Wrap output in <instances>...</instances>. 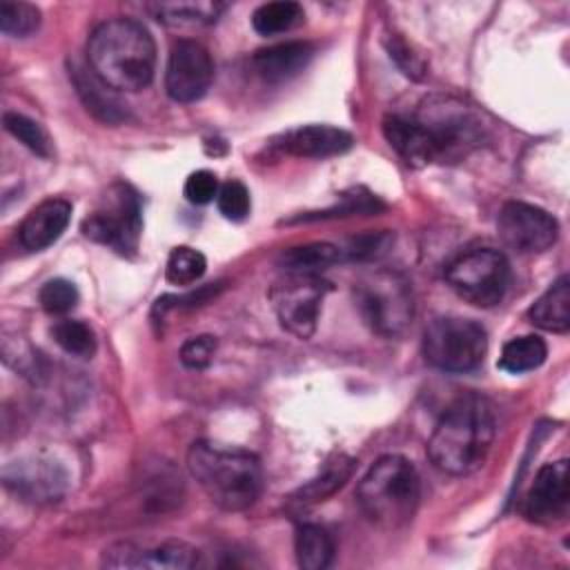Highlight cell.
Masks as SVG:
<instances>
[{"label": "cell", "mask_w": 570, "mask_h": 570, "mask_svg": "<svg viewBox=\"0 0 570 570\" xmlns=\"http://www.w3.org/2000/svg\"><path fill=\"white\" fill-rule=\"evenodd\" d=\"M530 321L554 334L570 330V278L568 274L559 276L530 307Z\"/></svg>", "instance_id": "cell-22"}, {"label": "cell", "mask_w": 570, "mask_h": 570, "mask_svg": "<svg viewBox=\"0 0 570 570\" xmlns=\"http://www.w3.org/2000/svg\"><path fill=\"white\" fill-rule=\"evenodd\" d=\"M385 47L390 58L396 62V67L412 80H421L425 76V60L421 58V53L414 51V47L401 38V36H387L385 38Z\"/></svg>", "instance_id": "cell-34"}, {"label": "cell", "mask_w": 570, "mask_h": 570, "mask_svg": "<svg viewBox=\"0 0 570 570\" xmlns=\"http://www.w3.org/2000/svg\"><path fill=\"white\" fill-rule=\"evenodd\" d=\"M38 301L47 314L62 316L78 305V289L67 278H51L40 287Z\"/></svg>", "instance_id": "cell-32"}, {"label": "cell", "mask_w": 570, "mask_h": 570, "mask_svg": "<svg viewBox=\"0 0 570 570\" xmlns=\"http://www.w3.org/2000/svg\"><path fill=\"white\" fill-rule=\"evenodd\" d=\"M214 80V62L209 51L191 40L180 38L171 45L167 69H165V89L167 96L176 102L200 100Z\"/></svg>", "instance_id": "cell-13"}, {"label": "cell", "mask_w": 570, "mask_h": 570, "mask_svg": "<svg viewBox=\"0 0 570 570\" xmlns=\"http://www.w3.org/2000/svg\"><path fill=\"white\" fill-rule=\"evenodd\" d=\"M71 78H73V85H76L87 111H91L96 118H100L102 122H109V125L122 122L127 118V109H122L125 105L111 94L114 89L107 87L94 71H87L85 67L73 65Z\"/></svg>", "instance_id": "cell-20"}, {"label": "cell", "mask_w": 570, "mask_h": 570, "mask_svg": "<svg viewBox=\"0 0 570 570\" xmlns=\"http://www.w3.org/2000/svg\"><path fill=\"white\" fill-rule=\"evenodd\" d=\"M392 243V236L387 232H376V234H363L358 238H352L347 249H343V254L347 258H358V261H367V258H376L379 254L385 252V247Z\"/></svg>", "instance_id": "cell-37"}, {"label": "cell", "mask_w": 570, "mask_h": 570, "mask_svg": "<svg viewBox=\"0 0 570 570\" xmlns=\"http://www.w3.org/2000/svg\"><path fill=\"white\" fill-rule=\"evenodd\" d=\"M414 118L428 131L439 163L463 158L483 134L479 116L454 98H430Z\"/></svg>", "instance_id": "cell-8"}, {"label": "cell", "mask_w": 570, "mask_h": 570, "mask_svg": "<svg viewBox=\"0 0 570 570\" xmlns=\"http://www.w3.org/2000/svg\"><path fill=\"white\" fill-rule=\"evenodd\" d=\"M147 11L167 27L194 29L214 24L225 11L223 2L216 0H185V2H149Z\"/></svg>", "instance_id": "cell-21"}, {"label": "cell", "mask_w": 570, "mask_h": 570, "mask_svg": "<svg viewBox=\"0 0 570 570\" xmlns=\"http://www.w3.org/2000/svg\"><path fill=\"white\" fill-rule=\"evenodd\" d=\"M200 563L198 550L183 541H167L156 548H138L134 543H114L102 554L107 568H156V570H187Z\"/></svg>", "instance_id": "cell-15"}, {"label": "cell", "mask_w": 570, "mask_h": 570, "mask_svg": "<svg viewBox=\"0 0 570 570\" xmlns=\"http://www.w3.org/2000/svg\"><path fill=\"white\" fill-rule=\"evenodd\" d=\"M445 281L463 301L476 307H492L508 292L510 263L499 249H470L448 265Z\"/></svg>", "instance_id": "cell-7"}, {"label": "cell", "mask_w": 570, "mask_h": 570, "mask_svg": "<svg viewBox=\"0 0 570 570\" xmlns=\"http://www.w3.org/2000/svg\"><path fill=\"white\" fill-rule=\"evenodd\" d=\"M305 18V11L298 2L292 0H276L265 2L252 13V27L261 36H276L294 29Z\"/></svg>", "instance_id": "cell-27"}, {"label": "cell", "mask_w": 570, "mask_h": 570, "mask_svg": "<svg viewBox=\"0 0 570 570\" xmlns=\"http://www.w3.org/2000/svg\"><path fill=\"white\" fill-rule=\"evenodd\" d=\"M294 550L303 570H323L334 559V539L323 525L303 523L296 530Z\"/></svg>", "instance_id": "cell-24"}, {"label": "cell", "mask_w": 570, "mask_h": 570, "mask_svg": "<svg viewBox=\"0 0 570 570\" xmlns=\"http://www.w3.org/2000/svg\"><path fill=\"white\" fill-rule=\"evenodd\" d=\"M356 305L372 332L394 338L403 334L414 318V292L410 281L387 267L363 274L354 287Z\"/></svg>", "instance_id": "cell-5"}, {"label": "cell", "mask_w": 570, "mask_h": 570, "mask_svg": "<svg viewBox=\"0 0 570 570\" xmlns=\"http://www.w3.org/2000/svg\"><path fill=\"white\" fill-rule=\"evenodd\" d=\"M354 138L350 131L330 125H307L287 131L281 140V149L296 158H330L345 154Z\"/></svg>", "instance_id": "cell-18"}, {"label": "cell", "mask_w": 570, "mask_h": 570, "mask_svg": "<svg viewBox=\"0 0 570 570\" xmlns=\"http://www.w3.org/2000/svg\"><path fill=\"white\" fill-rule=\"evenodd\" d=\"M87 60L91 71L114 91H140L154 78L156 45L140 22L111 18L89 33Z\"/></svg>", "instance_id": "cell-2"}, {"label": "cell", "mask_w": 570, "mask_h": 570, "mask_svg": "<svg viewBox=\"0 0 570 570\" xmlns=\"http://www.w3.org/2000/svg\"><path fill=\"white\" fill-rule=\"evenodd\" d=\"M316 47L307 40H289L281 45H272L267 49H258L249 65L252 71L269 85L285 82L294 76H298L314 58Z\"/></svg>", "instance_id": "cell-16"}, {"label": "cell", "mask_w": 570, "mask_h": 570, "mask_svg": "<svg viewBox=\"0 0 570 570\" xmlns=\"http://www.w3.org/2000/svg\"><path fill=\"white\" fill-rule=\"evenodd\" d=\"M207 269V258L187 245L174 247L169 258H167V267H165V276L171 285H191L196 283Z\"/></svg>", "instance_id": "cell-30"}, {"label": "cell", "mask_w": 570, "mask_h": 570, "mask_svg": "<svg viewBox=\"0 0 570 570\" xmlns=\"http://www.w3.org/2000/svg\"><path fill=\"white\" fill-rule=\"evenodd\" d=\"M421 479L412 461L401 454H385L374 461L356 488L363 514L383 530L407 525L419 508Z\"/></svg>", "instance_id": "cell-4"}, {"label": "cell", "mask_w": 570, "mask_h": 570, "mask_svg": "<svg viewBox=\"0 0 570 570\" xmlns=\"http://www.w3.org/2000/svg\"><path fill=\"white\" fill-rule=\"evenodd\" d=\"M40 27V11L29 2H0V29L11 38H27Z\"/></svg>", "instance_id": "cell-31"}, {"label": "cell", "mask_w": 570, "mask_h": 570, "mask_svg": "<svg viewBox=\"0 0 570 570\" xmlns=\"http://www.w3.org/2000/svg\"><path fill=\"white\" fill-rule=\"evenodd\" d=\"M568 503H570L568 461L559 459L539 468L532 485L523 497L521 512L528 521L548 525L566 517Z\"/></svg>", "instance_id": "cell-14"}, {"label": "cell", "mask_w": 570, "mask_h": 570, "mask_svg": "<svg viewBox=\"0 0 570 570\" xmlns=\"http://www.w3.org/2000/svg\"><path fill=\"white\" fill-rule=\"evenodd\" d=\"M383 136L410 167H425L439 163L434 145L416 118L387 116L383 120Z\"/></svg>", "instance_id": "cell-19"}, {"label": "cell", "mask_w": 570, "mask_h": 570, "mask_svg": "<svg viewBox=\"0 0 570 570\" xmlns=\"http://www.w3.org/2000/svg\"><path fill=\"white\" fill-rule=\"evenodd\" d=\"M2 125L27 149H31L33 154H38L42 158H51L53 149H51L49 134L36 120H31V118H27L24 114H18V111H7L2 116Z\"/></svg>", "instance_id": "cell-29"}, {"label": "cell", "mask_w": 570, "mask_h": 570, "mask_svg": "<svg viewBox=\"0 0 570 570\" xmlns=\"http://www.w3.org/2000/svg\"><path fill=\"white\" fill-rule=\"evenodd\" d=\"M497 232L508 249L517 254H539L557 243L559 223L537 205L510 200L499 209Z\"/></svg>", "instance_id": "cell-11"}, {"label": "cell", "mask_w": 570, "mask_h": 570, "mask_svg": "<svg viewBox=\"0 0 570 570\" xmlns=\"http://www.w3.org/2000/svg\"><path fill=\"white\" fill-rule=\"evenodd\" d=\"M216 205L218 212L234 223H240L247 218L249 209H252V200H249V191L240 180H227L220 185L218 196H216Z\"/></svg>", "instance_id": "cell-33"}, {"label": "cell", "mask_w": 570, "mask_h": 570, "mask_svg": "<svg viewBox=\"0 0 570 570\" xmlns=\"http://www.w3.org/2000/svg\"><path fill=\"white\" fill-rule=\"evenodd\" d=\"M546 356H548L546 341L541 336L525 334V336H517L503 345L501 356H499V367L510 374H523V372H532L539 365H543Z\"/></svg>", "instance_id": "cell-26"}, {"label": "cell", "mask_w": 570, "mask_h": 570, "mask_svg": "<svg viewBox=\"0 0 570 570\" xmlns=\"http://www.w3.org/2000/svg\"><path fill=\"white\" fill-rule=\"evenodd\" d=\"M488 352L485 330L463 316H439L423 334L425 361L443 372H472L483 363Z\"/></svg>", "instance_id": "cell-6"}, {"label": "cell", "mask_w": 570, "mask_h": 570, "mask_svg": "<svg viewBox=\"0 0 570 570\" xmlns=\"http://www.w3.org/2000/svg\"><path fill=\"white\" fill-rule=\"evenodd\" d=\"M187 470L212 503L229 512L249 508L263 488L258 456L240 448L196 441L187 452Z\"/></svg>", "instance_id": "cell-3"}, {"label": "cell", "mask_w": 570, "mask_h": 570, "mask_svg": "<svg viewBox=\"0 0 570 570\" xmlns=\"http://www.w3.org/2000/svg\"><path fill=\"white\" fill-rule=\"evenodd\" d=\"M71 218V203L65 198H47L36 205L20 223L18 238L24 249L40 252L53 245L67 229Z\"/></svg>", "instance_id": "cell-17"}, {"label": "cell", "mask_w": 570, "mask_h": 570, "mask_svg": "<svg viewBox=\"0 0 570 570\" xmlns=\"http://www.w3.org/2000/svg\"><path fill=\"white\" fill-rule=\"evenodd\" d=\"M142 232V209L138 194L116 183L102 196L100 207L82 220V234L118 254L136 252Z\"/></svg>", "instance_id": "cell-9"}, {"label": "cell", "mask_w": 570, "mask_h": 570, "mask_svg": "<svg viewBox=\"0 0 570 570\" xmlns=\"http://www.w3.org/2000/svg\"><path fill=\"white\" fill-rule=\"evenodd\" d=\"M218 341L212 334H200V336H191L183 343L180 347V363L189 370H205L216 354Z\"/></svg>", "instance_id": "cell-35"}, {"label": "cell", "mask_w": 570, "mask_h": 570, "mask_svg": "<svg viewBox=\"0 0 570 570\" xmlns=\"http://www.w3.org/2000/svg\"><path fill=\"white\" fill-rule=\"evenodd\" d=\"M354 472V459L343 454V452H336L332 454L323 470L309 481L305 483L298 492H296V503H318V501H325L330 494H334L338 488L345 485V481L352 476Z\"/></svg>", "instance_id": "cell-23"}, {"label": "cell", "mask_w": 570, "mask_h": 570, "mask_svg": "<svg viewBox=\"0 0 570 570\" xmlns=\"http://www.w3.org/2000/svg\"><path fill=\"white\" fill-rule=\"evenodd\" d=\"M343 258V249L332 243H307L281 254L278 265L287 274H318Z\"/></svg>", "instance_id": "cell-25"}, {"label": "cell", "mask_w": 570, "mask_h": 570, "mask_svg": "<svg viewBox=\"0 0 570 570\" xmlns=\"http://www.w3.org/2000/svg\"><path fill=\"white\" fill-rule=\"evenodd\" d=\"M51 336L71 356L91 358L96 354V334L85 321L62 318L51 327Z\"/></svg>", "instance_id": "cell-28"}, {"label": "cell", "mask_w": 570, "mask_h": 570, "mask_svg": "<svg viewBox=\"0 0 570 570\" xmlns=\"http://www.w3.org/2000/svg\"><path fill=\"white\" fill-rule=\"evenodd\" d=\"M4 488L29 503H51L62 499L69 485L65 465L49 454H29L2 470Z\"/></svg>", "instance_id": "cell-12"}, {"label": "cell", "mask_w": 570, "mask_h": 570, "mask_svg": "<svg viewBox=\"0 0 570 570\" xmlns=\"http://www.w3.org/2000/svg\"><path fill=\"white\" fill-rule=\"evenodd\" d=\"M218 178L209 169L191 171L183 185V194L191 205H207L218 196Z\"/></svg>", "instance_id": "cell-36"}, {"label": "cell", "mask_w": 570, "mask_h": 570, "mask_svg": "<svg viewBox=\"0 0 570 570\" xmlns=\"http://www.w3.org/2000/svg\"><path fill=\"white\" fill-rule=\"evenodd\" d=\"M332 285L318 274H287L269 289V301L278 323L298 338L316 332L318 314Z\"/></svg>", "instance_id": "cell-10"}, {"label": "cell", "mask_w": 570, "mask_h": 570, "mask_svg": "<svg viewBox=\"0 0 570 570\" xmlns=\"http://www.w3.org/2000/svg\"><path fill=\"white\" fill-rule=\"evenodd\" d=\"M494 436L497 419L492 405L479 394H465L459 396L434 425L428 454L445 474H472L485 463Z\"/></svg>", "instance_id": "cell-1"}]
</instances>
